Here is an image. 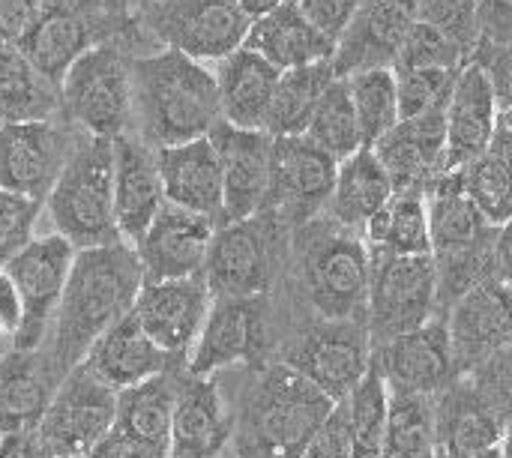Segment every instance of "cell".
Segmentation results:
<instances>
[{"mask_svg": "<svg viewBox=\"0 0 512 458\" xmlns=\"http://www.w3.org/2000/svg\"><path fill=\"white\" fill-rule=\"evenodd\" d=\"M477 3H483V0H477Z\"/></svg>", "mask_w": 512, "mask_h": 458, "instance_id": "94428289", "label": "cell"}, {"mask_svg": "<svg viewBox=\"0 0 512 458\" xmlns=\"http://www.w3.org/2000/svg\"><path fill=\"white\" fill-rule=\"evenodd\" d=\"M285 366L303 375L330 402H342L372 366L369 333L357 321H330L303 336L288 351Z\"/></svg>", "mask_w": 512, "mask_h": 458, "instance_id": "9a60e30c", "label": "cell"}, {"mask_svg": "<svg viewBox=\"0 0 512 458\" xmlns=\"http://www.w3.org/2000/svg\"><path fill=\"white\" fill-rule=\"evenodd\" d=\"M474 458H510L507 456V441H504V444H498V447H489V450L477 453Z\"/></svg>", "mask_w": 512, "mask_h": 458, "instance_id": "9f6ffc18", "label": "cell"}, {"mask_svg": "<svg viewBox=\"0 0 512 458\" xmlns=\"http://www.w3.org/2000/svg\"><path fill=\"white\" fill-rule=\"evenodd\" d=\"M273 270V234L270 222L255 213L240 222H225L213 231L204 282L213 300H252L270 285Z\"/></svg>", "mask_w": 512, "mask_h": 458, "instance_id": "4fadbf2b", "label": "cell"}, {"mask_svg": "<svg viewBox=\"0 0 512 458\" xmlns=\"http://www.w3.org/2000/svg\"><path fill=\"white\" fill-rule=\"evenodd\" d=\"M435 456V396L390 390L387 432L378 458Z\"/></svg>", "mask_w": 512, "mask_h": 458, "instance_id": "f35d334b", "label": "cell"}, {"mask_svg": "<svg viewBox=\"0 0 512 458\" xmlns=\"http://www.w3.org/2000/svg\"><path fill=\"white\" fill-rule=\"evenodd\" d=\"M177 393H180V384L171 372H159L129 390H120L114 426L168 456Z\"/></svg>", "mask_w": 512, "mask_h": 458, "instance_id": "d590c367", "label": "cell"}, {"mask_svg": "<svg viewBox=\"0 0 512 458\" xmlns=\"http://www.w3.org/2000/svg\"><path fill=\"white\" fill-rule=\"evenodd\" d=\"M51 369L33 351H15L0 363V435L36 429L51 399Z\"/></svg>", "mask_w": 512, "mask_h": 458, "instance_id": "8d00e7d4", "label": "cell"}, {"mask_svg": "<svg viewBox=\"0 0 512 458\" xmlns=\"http://www.w3.org/2000/svg\"><path fill=\"white\" fill-rule=\"evenodd\" d=\"M435 312L438 285L432 255L369 258L366 333L372 348L423 327Z\"/></svg>", "mask_w": 512, "mask_h": 458, "instance_id": "52a82bcc", "label": "cell"}, {"mask_svg": "<svg viewBox=\"0 0 512 458\" xmlns=\"http://www.w3.org/2000/svg\"><path fill=\"white\" fill-rule=\"evenodd\" d=\"M390 69L396 81L399 120L447 102L456 84V75L462 72V69H405V66H390Z\"/></svg>", "mask_w": 512, "mask_h": 458, "instance_id": "f6af8a7d", "label": "cell"}, {"mask_svg": "<svg viewBox=\"0 0 512 458\" xmlns=\"http://www.w3.org/2000/svg\"><path fill=\"white\" fill-rule=\"evenodd\" d=\"M138 24L162 48L198 63H219L243 45L252 18L237 0H147L135 9Z\"/></svg>", "mask_w": 512, "mask_h": 458, "instance_id": "8992f818", "label": "cell"}, {"mask_svg": "<svg viewBox=\"0 0 512 458\" xmlns=\"http://www.w3.org/2000/svg\"><path fill=\"white\" fill-rule=\"evenodd\" d=\"M132 120L147 147H171L204 138L219 120L213 69L174 48L129 60Z\"/></svg>", "mask_w": 512, "mask_h": 458, "instance_id": "7a4b0ae2", "label": "cell"}, {"mask_svg": "<svg viewBox=\"0 0 512 458\" xmlns=\"http://www.w3.org/2000/svg\"><path fill=\"white\" fill-rule=\"evenodd\" d=\"M72 144L75 135L57 117L0 123V189L42 201Z\"/></svg>", "mask_w": 512, "mask_h": 458, "instance_id": "2e32d148", "label": "cell"}, {"mask_svg": "<svg viewBox=\"0 0 512 458\" xmlns=\"http://www.w3.org/2000/svg\"><path fill=\"white\" fill-rule=\"evenodd\" d=\"M333 78H336V69L330 60L279 72L264 132L273 138L276 135H303L318 99L324 96V90L330 87Z\"/></svg>", "mask_w": 512, "mask_h": 458, "instance_id": "74e56055", "label": "cell"}, {"mask_svg": "<svg viewBox=\"0 0 512 458\" xmlns=\"http://www.w3.org/2000/svg\"><path fill=\"white\" fill-rule=\"evenodd\" d=\"M282 0H237V6L249 15V18H258L264 12H270L273 6H279Z\"/></svg>", "mask_w": 512, "mask_h": 458, "instance_id": "11a10c76", "label": "cell"}, {"mask_svg": "<svg viewBox=\"0 0 512 458\" xmlns=\"http://www.w3.org/2000/svg\"><path fill=\"white\" fill-rule=\"evenodd\" d=\"M231 435L225 402L210 378H189L180 384L168 458H219Z\"/></svg>", "mask_w": 512, "mask_h": 458, "instance_id": "4316f807", "label": "cell"}, {"mask_svg": "<svg viewBox=\"0 0 512 458\" xmlns=\"http://www.w3.org/2000/svg\"><path fill=\"white\" fill-rule=\"evenodd\" d=\"M423 204H426L432 255L468 246V243L480 240L489 228H501V225H489L486 216L471 204L456 171H444L432 183H426Z\"/></svg>", "mask_w": 512, "mask_h": 458, "instance_id": "836d02e7", "label": "cell"}, {"mask_svg": "<svg viewBox=\"0 0 512 458\" xmlns=\"http://www.w3.org/2000/svg\"><path fill=\"white\" fill-rule=\"evenodd\" d=\"M498 99L477 63H465L444 111V171H456L477 159L489 141L498 120Z\"/></svg>", "mask_w": 512, "mask_h": 458, "instance_id": "cb8c5ba5", "label": "cell"}, {"mask_svg": "<svg viewBox=\"0 0 512 458\" xmlns=\"http://www.w3.org/2000/svg\"><path fill=\"white\" fill-rule=\"evenodd\" d=\"M348 411L354 458H378L384 432H387V414H390V387L381 378L375 366L357 381V387L342 399Z\"/></svg>", "mask_w": 512, "mask_h": 458, "instance_id": "7bdbcfd3", "label": "cell"}, {"mask_svg": "<svg viewBox=\"0 0 512 458\" xmlns=\"http://www.w3.org/2000/svg\"><path fill=\"white\" fill-rule=\"evenodd\" d=\"M393 180L384 171L381 159L372 147H360L336 165V180L330 192V213L333 222L363 234L366 222L390 201Z\"/></svg>", "mask_w": 512, "mask_h": 458, "instance_id": "1f68e13d", "label": "cell"}, {"mask_svg": "<svg viewBox=\"0 0 512 458\" xmlns=\"http://www.w3.org/2000/svg\"><path fill=\"white\" fill-rule=\"evenodd\" d=\"M114 411L117 393L78 363L60 378L33 429L39 450L51 456L84 458L114 426Z\"/></svg>", "mask_w": 512, "mask_h": 458, "instance_id": "9c48e42d", "label": "cell"}, {"mask_svg": "<svg viewBox=\"0 0 512 458\" xmlns=\"http://www.w3.org/2000/svg\"><path fill=\"white\" fill-rule=\"evenodd\" d=\"M303 135L309 141H315L324 153H330L336 162H342L354 150L366 147L354 105H351V96H348V84L342 75H336L330 81V87L324 90V96L318 99Z\"/></svg>", "mask_w": 512, "mask_h": 458, "instance_id": "b9f144b4", "label": "cell"}, {"mask_svg": "<svg viewBox=\"0 0 512 458\" xmlns=\"http://www.w3.org/2000/svg\"><path fill=\"white\" fill-rule=\"evenodd\" d=\"M216 90L222 120L237 129H261L267 123L270 99L279 81V69L252 48L240 45L216 63Z\"/></svg>", "mask_w": 512, "mask_h": 458, "instance_id": "83f0119b", "label": "cell"}, {"mask_svg": "<svg viewBox=\"0 0 512 458\" xmlns=\"http://www.w3.org/2000/svg\"><path fill=\"white\" fill-rule=\"evenodd\" d=\"M363 246L369 258H411L432 255L423 189H399L366 222Z\"/></svg>", "mask_w": 512, "mask_h": 458, "instance_id": "d6a6232c", "label": "cell"}, {"mask_svg": "<svg viewBox=\"0 0 512 458\" xmlns=\"http://www.w3.org/2000/svg\"><path fill=\"white\" fill-rule=\"evenodd\" d=\"M132 3H135V9H138V6H141V3H147V0H129V6H132Z\"/></svg>", "mask_w": 512, "mask_h": 458, "instance_id": "91938a15", "label": "cell"}, {"mask_svg": "<svg viewBox=\"0 0 512 458\" xmlns=\"http://www.w3.org/2000/svg\"><path fill=\"white\" fill-rule=\"evenodd\" d=\"M60 117V90L15 42H0V123Z\"/></svg>", "mask_w": 512, "mask_h": 458, "instance_id": "e575fe53", "label": "cell"}, {"mask_svg": "<svg viewBox=\"0 0 512 458\" xmlns=\"http://www.w3.org/2000/svg\"><path fill=\"white\" fill-rule=\"evenodd\" d=\"M39 441L33 429L3 432L0 435V458H39Z\"/></svg>", "mask_w": 512, "mask_h": 458, "instance_id": "f5cc1de1", "label": "cell"}, {"mask_svg": "<svg viewBox=\"0 0 512 458\" xmlns=\"http://www.w3.org/2000/svg\"><path fill=\"white\" fill-rule=\"evenodd\" d=\"M213 231H216L213 219L165 201L156 210L147 231L141 234V240L132 246L138 255L144 282L198 276L204 270Z\"/></svg>", "mask_w": 512, "mask_h": 458, "instance_id": "d6986e66", "label": "cell"}, {"mask_svg": "<svg viewBox=\"0 0 512 458\" xmlns=\"http://www.w3.org/2000/svg\"><path fill=\"white\" fill-rule=\"evenodd\" d=\"M447 324L450 354L453 366L465 375L486 360H492L501 351H510L512 342V297L510 282L486 279L474 285L468 294H462L447 315H441Z\"/></svg>", "mask_w": 512, "mask_h": 458, "instance_id": "5bb4252c", "label": "cell"}, {"mask_svg": "<svg viewBox=\"0 0 512 458\" xmlns=\"http://www.w3.org/2000/svg\"><path fill=\"white\" fill-rule=\"evenodd\" d=\"M18 321H21V303H18L15 285L9 282V276L0 267V327H3V333H15Z\"/></svg>", "mask_w": 512, "mask_h": 458, "instance_id": "db71d44e", "label": "cell"}, {"mask_svg": "<svg viewBox=\"0 0 512 458\" xmlns=\"http://www.w3.org/2000/svg\"><path fill=\"white\" fill-rule=\"evenodd\" d=\"M111 150H114V162H111L114 228L120 234V243L135 246L147 231V225L153 222L156 210L165 204L159 168H156V150L129 132L117 135L111 141Z\"/></svg>", "mask_w": 512, "mask_h": 458, "instance_id": "44dd1931", "label": "cell"}, {"mask_svg": "<svg viewBox=\"0 0 512 458\" xmlns=\"http://www.w3.org/2000/svg\"><path fill=\"white\" fill-rule=\"evenodd\" d=\"M435 399V444L459 458H474L477 453L507 441L510 417L492 408L471 381L447 384Z\"/></svg>", "mask_w": 512, "mask_h": 458, "instance_id": "484cf974", "label": "cell"}, {"mask_svg": "<svg viewBox=\"0 0 512 458\" xmlns=\"http://www.w3.org/2000/svg\"><path fill=\"white\" fill-rule=\"evenodd\" d=\"M471 60L468 48L459 45L453 36H447L444 30L426 24V21H414V27L408 30V36L402 39L396 57L390 66H405V69H462Z\"/></svg>", "mask_w": 512, "mask_h": 458, "instance_id": "ee69618b", "label": "cell"}, {"mask_svg": "<svg viewBox=\"0 0 512 458\" xmlns=\"http://www.w3.org/2000/svg\"><path fill=\"white\" fill-rule=\"evenodd\" d=\"M129 0H45L33 24L15 42L21 54L51 81L60 84L66 69L99 39V18L126 15Z\"/></svg>", "mask_w": 512, "mask_h": 458, "instance_id": "30bf717a", "label": "cell"}, {"mask_svg": "<svg viewBox=\"0 0 512 458\" xmlns=\"http://www.w3.org/2000/svg\"><path fill=\"white\" fill-rule=\"evenodd\" d=\"M111 141L114 138L99 135L75 138L57 180L45 195L57 228L54 234H60L75 252L120 243L111 207Z\"/></svg>", "mask_w": 512, "mask_h": 458, "instance_id": "3957f363", "label": "cell"}, {"mask_svg": "<svg viewBox=\"0 0 512 458\" xmlns=\"http://www.w3.org/2000/svg\"><path fill=\"white\" fill-rule=\"evenodd\" d=\"M144 282L138 255L129 243L78 249L54 309V342L48 369L60 381L75 369L90 345L132 312Z\"/></svg>", "mask_w": 512, "mask_h": 458, "instance_id": "6da1fadb", "label": "cell"}, {"mask_svg": "<svg viewBox=\"0 0 512 458\" xmlns=\"http://www.w3.org/2000/svg\"><path fill=\"white\" fill-rule=\"evenodd\" d=\"M300 458H354V441H351V426H348L345 402H336L330 408L324 423L306 441Z\"/></svg>", "mask_w": 512, "mask_h": 458, "instance_id": "c3c4849f", "label": "cell"}, {"mask_svg": "<svg viewBox=\"0 0 512 458\" xmlns=\"http://www.w3.org/2000/svg\"><path fill=\"white\" fill-rule=\"evenodd\" d=\"M459 183L471 204L489 225H510L512 216V153L483 150L468 165L456 168Z\"/></svg>", "mask_w": 512, "mask_h": 458, "instance_id": "ab89813d", "label": "cell"}, {"mask_svg": "<svg viewBox=\"0 0 512 458\" xmlns=\"http://www.w3.org/2000/svg\"><path fill=\"white\" fill-rule=\"evenodd\" d=\"M84 458H168L162 450H156V447H150V444H144V441H138V438H132V435H126L123 429H117V426H111L108 432H105V438L87 453Z\"/></svg>", "mask_w": 512, "mask_h": 458, "instance_id": "f907efd6", "label": "cell"}, {"mask_svg": "<svg viewBox=\"0 0 512 458\" xmlns=\"http://www.w3.org/2000/svg\"><path fill=\"white\" fill-rule=\"evenodd\" d=\"M168 354H162L150 336L141 330L135 315H123L114 327H108L84 354V366L108 384L114 393L129 390L159 372H168Z\"/></svg>", "mask_w": 512, "mask_h": 458, "instance_id": "f546056e", "label": "cell"}, {"mask_svg": "<svg viewBox=\"0 0 512 458\" xmlns=\"http://www.w3.org/2000/svg\"><path fill=\"white\" fill-rule=\"evenodd\" d=\"M75 249L60 234L33 237L27 246H21L6 264L3 273L15 285L18 303H21V321L15 336V351H36L45 339L54 309L60 303L69 267H72Z\"/></svg>", "mask_w": 512, "mask_h": 458, "instance_id": "8fae6325", "label": "cell"}, {"mask_svg": "<svg viewBox=\"0 0 512 458\" xmlns=\"http://www.w3.org/2000/svg\"><path fill=\"white\" fill-rule=\"evenodd\" d=\"M243 45L252 48L255 54H261L279 72L333 60V51H336V42H330L324 33H318L306 21V15L297 9L294 0H282L270 12L252 18Z\"/></svg>", "mask_w": 512, "mask_h": 458, "instance_id": "4dcf8cb0", "label": "cell"}, {"mask_svg": "<svg viewBox=\"0 0 512 458\" xmlns=\"http://www.w3.org/2000/svg\"><path fill=\"white\" fill-rule=\"evenodd\" d=\"M129 60L117 42L90 45L57 84L60 117L87 135H123L132 123Z\"/></svg>", "mask_w": 512, "mask_h": 458, "instance_id": "5b68a950", "label": "cell"}, {"mask_svg": "<svg viewBox=\"0 0 512 458\" xmlns=\"http://www.w3.org/2000/svg\"><path fill=\"white\" fill-rule=\"evenodd\" d=\"M336 159L306 135H276L270 147V183L264 207L297 225L315 219L333 192Z\"/></svg>", "mask_w": 512, "mask_h": 458, "instance_id": "7c38bea8", "label": "cell"}, {"mask_svg": "<svg viewBox=\"0 0 512 458\" xmlns=\"http://www.w3.org/2000/svg\"><path fill=\"white\" fill-rule=\"evenodd\" d=\"M372 366L396 393L438 396L456 372L444 318L435 315L423 327L402 333L384 345H375Z\"/></svg>", "mask_w": 512, "mask_h": 458, "instance_id": "ffe728a7", "label": "cell"}, {"mask_svg": "<svg viewBox=\"0 0 512 458\" xmlns=\"http://www.w3.org/2000/svg\"><path fill=\"white\" fill-rule=\"evenodd\" d=\"M417 21L444 30L471 54L477 36V0H417Z\"/></svg>", "mask_w": 512, "mask_h": 458, "instance_id": "7dc6e473", "label": "cell"}, {"mask_svg": "<svg viewBox=\"0 0 512 458\" xmlns=\"http://www.w3.org/2000/svg\"><path fill=\"white\" fill-rule=\"evenodd\" d=\"M45 0H0V42H18Z\"/></svg>", "mask_w": 512, "mask_h": 458, "instance_id": "816d5d0a", "label": "cell"}, {"mask_svg": "<svg viewBox=\"0 0 512 458\" xmlns=\"http://www.w3.org/2000/svg\"><path fill=\"white\" fill-rule=\"evenodd\" d=\"M444 111L447 102L405 117L372 144L393 180V192L426 189V183L444 174Z\"/></svg>", "mask_w": 512, "mask_h": 458, "instance_id": "7402d4cb", "label": "cell"}, {"mask_svg": "<svg viewBox=\"0 0 512 458\" xmlns=\"http://www.w3.org/2000/svg\"><path fill=\"white\" fill-rule=\"evenodd\" d=\"M258 327V297L213 300L204 327L189 351V378H210L213 372L246 360L255 348Z\"/></svg>", "mask_w": 512, "mask_h": 458, "instance_id": "f1b7e54d", "label": "cell"}, {"mask_svg": "<svg viewBox=\"0 0 512 458\" xmlns=\"http://www.w3.org/2000/svg\"><path fill=\"white\" fill-rule=\"evenodd\" d=\"M348 84V96L360 123L363 144L372 147L384 132H390L399 123V105H396V81L390 66H369L357 69L351 75H342Z\"/></svg>", "mask_w": 512, "mask_h": 458, "instance_id": "60d3db41", "label": "cell"}, {"mask_svg": "<svg viewBox=\"0 0 512 458\" xmlns=\"http://www.w3.org/2000/svg\"><path fill=\"white\" fill-rule=\"evenodd\" d=\"M432 458H459V456H453V453H447L444 447H438V444H435V456Z\"/></svg>", "mask_w": 512, "mask_h": 458, "instance_id": "6f0895ef", "label": "cell"}, {"mask_svg": "<svg viewBox=\"0 0 512 458\" xmlns=\"http://www.w3.org/2000/svg\"><path fill=\"white\" fill-rule=\"evenodd\" d=\"M414 21L417 0H360L330 60L336 75H351L369 66H390Z\"/></svg>", "mask_w": 512, "mask_h": 458, "instance_id": "603a6c76", "label": "cell"}, {"mask_svg": "<svg viewBox=\"0 0 512 458\" xmlns=\"http://www.w3.org/2000/svg\"><path fill=\"white\" fill-rule=\"evenodd\" d=\"M0 333H3V327H0Z\"/></svg>", "mask_w": 512, "mask_h": 458, "instance_id": "6125c7cd", "label": "cell"}, {"mask_svg": "<svg viewBox=\"0 0 512 458\" xmlns=\"http://www.w3.org/2000/svg\"><path fill=\"white\" fill-rule=\"evenodd\" d=\"M156 168L168 204L201 213L213 219L216 228L222 225V165L207 135L159 147Z\"/></svg>", "mask_w": 512, "mask_h": 458, "instance_id": "d4e9b609", "label": "cell"}, {"mask_svg": "<svg viewBox=\"0 0 512 458\" xmlns=\"http://www.w3.org/2000/svg\"><path fill=\"white\" fill-rule=\"evenodd\" d=\"M42 201L0 189V267L33 240V222Z\"/></svg>", "mask_w": 512, "mask_h": 458, "instance_id": "bcb514c9", "label": "cell"}, {"mask_svg": "<svg viewBox=\"0 0 512 458\" xmlns=\"http://www.w3.org/2000/svg\"><path fill=\"white\" fill-rule=\"evenodd\" d=\"M336 402L312 387L291 366H273L255 390L249 420L255 441L270 458H300L312 432Z\"/></svg>", "mask_w": 512, "mask_h": 458, "instance_id": "ba28073f", "label": "cell"}, {"mask_svg": "<svg viewBox=\"0 0 512 458\" xmlns=\"http://www.w3.org/2000/svg\"><path fill=\"white\" fill-rule=\"evenodd\" d=\"M207 138L222 165V225L261 213L270 183L273 135L219 120Z\"/></svg>", "mask_w": 512, "mask_h": 458, "instance_id": "ac0fdd59", "label": "cell"}, {"mask_svg": "<svg viewBox=\"0 0 512 458\" xmlns=\"http://www.w3.org/2000/svg\"><path fill=\"white\" fill-rule=\"evenodd\" d=\"M294 3L318 33H324L330 42H339L360 0H294Z\"/></svg>", "mask_w": 512, "mask_h": 458, "instance_id": "681fc988", "label": "cell"}, {"mask_svg": "<svg viewBox=\"0 0 512 458\" xmlns=\"http://www.w3.org/2000/svg\"><path fill=\"white\" fill-rule=\"evenodd\" d=\"M39 458H81V456H51V453H39Z\"/></svg>", "mask_w": 512, "mask_h": 458, "instance_id": "680465c9", "label": "cell"}, {"mask_svg": "<svg viewBox=\"0 0 512 458\" xmlns=\"http://www.w3.org/2000/svg\"><path fill=\"white\" fill-rule=\"evenodd\" d=\"M303 285L327 321L366 318L369 252L363 237L339 222H315L300 237Z\"/></svg>", "mask_w": 512, "mask_h": 458, "instance_id": "277c9868", "label": "cell"}, {"mask_svg": "<svg viewBox=\"0 0 512 458\" xmlns=\"http://www.w3.org/2000/svg\"><path fill=\"white\" fill-rule=\"evenodd\" d=\"M213 294L204 276L141 282L132 315L150 342L168 357H186L204 327Z\"/></svg>", "mask_w": 512, "mask_h": 458, "instance_id": "e0dca14e", "label": "cell"}]
</instances>
